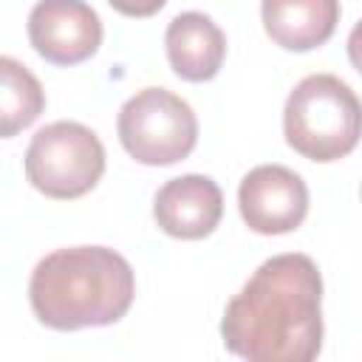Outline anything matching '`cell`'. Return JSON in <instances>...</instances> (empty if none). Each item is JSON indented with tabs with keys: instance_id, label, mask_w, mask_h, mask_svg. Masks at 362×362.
I'll return each mask as SVG.
<instances>
[{
	"instance_id": "1",
	"label": "cell",
	"mask_w": 362,
	"mask_h": 362,
	"mask_svg": "<svg viewBox=\"0 0 362 362\" xmlns=\"http://www.w3.org/2000/svg\"><path fill=\"white\" fill-rule=\"evenodd\" d=\"M221 339L249 362H311L322 351V277L308 255L263 260L226 303Z\"/></svg>"
},
{
	"instance_id": "2",
	"label": "cell",
	"mask_w": 362,
	"mask_h": 362,
	"mask_svg": "<svg viewBox=\"0 0 362 362\" xmlns=\"http://www.w3.org/2000/svg\"><path fill=\"white\" fill-rule=\"evenodd\" d=\"M136 297L130 263L107 246H71L45 255L28 280L34 317L54 331L119 322Z\"/></svg>"
},
{
	"instance_id": "3",
	"label": "cell",
	"mask_w": 362,
	"mask_h": 362,
	"mask_svg": "<svg viewBox=\"0 0 362 362\" xmlns=\"http://www.w3.org/2000/svg\"><path fill=\"white\" fill-rule=\"evenodd\" d=\"M283 133L294 153L328 164L362 139V102L334 74H311L294 85L283 107Z\"/></svg>"
},
{
	"instance_id": "4",
	"label": "cell",
	"mask_w": 362,
	"mask_h": 362,
	"mask_svg": "<svg viewBox=\"0 0 362 362\" xmlns=\"http://www.w3.org/2000/svg\"><path fill=\"white\" fill-rule=\"evenodd\" d=\"M116 130L127 156L147 167L175 164L198 141V119L189 102L167 88L133 93L119 110Z\"/></svg>"
},
{
	"instance_id": "5",
	"label": "cell",
	"mask_w": 362,
	"mask_h": 362,
	"mask_svg": "<svg viewBox=\"0 0 362 362\" xmlns=\"http://www.w3.org/2000/svg\"><path fill=\"white\" fill-rule=\"evenodd\" d=\"M23 164L34 189L48 198L71 201L99 184L105 173V147L90 127L62 119L31 136Z\"/></svg>"
},
{
	"instance_id": "6",
	"label": "cell",
	"mask_w": 362,
	"mask_h": 362,
	"mask_svg": "<svg viewBox=\"0 0 362 362\" xmlns=\"http://www.w3.org/2000/svg\"><path fill=\"white\" fill-rule=\"evenodd\" d=\"M238 209L252 232L286 235L308 215V187L283 164H260L243 175L238 187Z\"/></svg>"
},
{
	"instance_id": "7",
	"label": "cell",
	"mask_w": 362,
	"mask_h": 362,
	"mask_svg": "<svg viewBox=\"0 0 362 362\" xmlns=\"http://www.w3.org/2000/svg\"><path fill=\"white\" fill-rule=\"evenodd\" d=\"M28 40L51 65H76L102 45V20L85 0H40L28 14Z\"/></svg>"
},
{
	"instance_id": "8",
	"label": "cell",
	"mask_w": 362,
	"mask_h": 362,
	"mask_svg": "<svg viewBox=\"0 0 362 362\" xmlns=\"http://www.w3.org/2000/svg\"><path fill=\"white\" fill-rule=\"evenodd\" d=\"M223 215V192L209 175L170 178L153 201V218L170 238L201 240L215 232Z\"/></svg>"
},
{
	"instance_id": "9",
	"label": "cell",
	"mask_w": 362,
	"mask_h": 362,
	"mask_svg": "<svg viewBox=\"0 0 362 362\" xmlns=\"http://www.w3.org/2000/svg\"><path fill=\"white\" fill-rule=\"evenodd\" d=\"M167 59L175 76L187 82H206L212 79L226 57V37L218 23L201 11H184L170 20L167 34Z\"/></svg>"
},
{
	"instance_id": "10",
	"label": "cell",
	"mask_w": 362,
	"mask_h": 362,
	"mask_svg": "<svg viewBox=\"0 0 362 362\" xmlns=\"http://www.w3.org/2000/svg\"><path fill=\"white\" fill-rule=\"evenodd\" d=\"M260 20L269 40L286 51H311L331 40L339 0H263Z\"/></svg>"
},
{
	"instance_id": "11",
	"label": "cell",
	"mask_w": 362,
	"mask_h": 362,
	"mask_svg": "<svg viewBox=\"0 0 362 362\" xmlns=\"http://www.w3.org/2000/svg\"><path fill=\"white\" fill-rule=\"evenodd\" d=\"M0 76H3V139H11L23 127H28L45 107V93L40 79L14 57L0 59Z\"/></svg>"
},
{
	"instance_id": "12",
	"label": "cell",
	"mask_w": 362,
	"mask_h": 362,
	"mask_svg": "<svg viewBox=\"0 0 362 362\" xmlns=\"http://www.w3.org/2000/svg\"><path fill=\"white\" fill-rule=\"evenodd\" d=\"M107 3L124 17H153L156 11L164 8L167 0H107Z\"/></svg>"
},
{
	"instance_id": "13",
	"label": "cell",
	"mask_w": 362,
	"mask_h": 362,
	"mask_svg": "<svg viewBox=\"0 0 362 362\" xmlns=\"http://www.w3.org/2000/svg\"><path fill=\"white\" fill-rule=\"evenodd\" d=\"M348 59H351V65L362 74V20L351 28V34H348Z\"/></svg>"
}]
</instances>
